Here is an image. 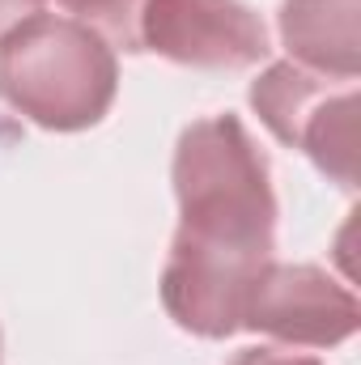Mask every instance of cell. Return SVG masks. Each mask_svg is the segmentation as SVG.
Listing matches in <instances>:
<instances>
[{"mask_svg":"<svg viewBox=\"0 0 361 365\" xmlns=\"http://www.w3.org/2000/svg\"><path fill=\"white\" fill-rule=\"evenodd\" d=\"M251 106L280 145L302 149L345 191L357 187V81L319 77L280 60L251 81Z\"/></svg>","mask_w":361,"mask_h":365,"instance_id":"cell-3","label":"cell"},{"mask_svg":"<svg viewBox=\"0 0 361 365\" xmlns=\"http://www.w3.org/2000/svg\"><path fill=\"white\" fill-rule=\"evenodd\" d=\"M0 349H4V340H0Z\"/></svg>","mask_w":361,"mask_h":365,"instance_id":"cell-10","label":"cell"},{"mask_svg":"<svg viewBox=\"0 0 361 365\" xmlns=\"http://www.w3.org/2000/svg\"><path fill=\"white\" fill-rule=\"evenodd\" d=\"M115 90V47L77 17L34 13L0 38V98L47 132L102 123Z\"/></svg>","mask_w":361,"mask_h":365,"instance_id":"cell-2","label":"cell"},{"mask_svg":"<svg viewBox=\"0 0 361 365\" xmlns=\"http://www.w3.org/2000/svg\"><path fill=\"white\" fill-rule=\"evenodd\" d=\"M136 38L141 51L204 73H238L272 51L264 17L243 0H145Z\"/></svg>","mask_w":361,"mask_h":365,"instance_id":"cell-4","label":"cell"},{"mask_svg":"<svg viewBox=\"0 0 361 365\" xmlns=\"http://www.w3.org/2000/svg\"><path fill=\"white\" fill-rule=\"evenodd\" d=\"M179 234L162 268V306L183 331L225 340L243 331L251 284L276 251L268 162L238 115L183 128L175 149Z\"/></svg>","mask_w":361,"mask_h":365,"instance_id":"cell-1","label":"cell"},{"mask_svg":"<svg viewBox=\"0 0 361 365\" xmlns=\"http://www.w3.org/2000/svg\"><path fill=\"white\" fill-rule=\"evenodd\" d=\"M361 323L353 289L319 264H280L272 259L251 284L243 327L260 331L289 349H336Z\"/></svg>","mask_w":361,"mask_h":365,"instance_id":"cell-5","label":"cell"},{"mask_svg":"<svg viewBox=\"0 0 361 365\" xmlns=\"http://www.w3.org/2000/svg\"><path fill=\"white\" fill-rule=\"evenodd\" d=\"M361 0H280L276 30L293 64L357 81L361 77Z\"/></svg>","mask_w":361,"mask_h":365,"instance_id":"cell-6","label":"cell"},{"mask_svg":"<svg viewBox=\"0 0 361 365\" xmlns=\"http://www.w3.org/2000/svg\"><path fill=\"white\" fill-rule=\"evenodd\" d=\"M43 4H47V0H0V38H4L13 26H21L26 17L43 13Z\"/></svg>","mask_w":361,"mask_h":365,"instance_id":"cell-9","label":"cell"},{"mask_svg":"<svg viewBox=\"0 0 361 365\" xmlns=\"http://www.w3.org/2000/svg\"><path fill=\"white\" fill-rule=\"evenodd\" d=\"M234 365H323L319 357H306V353H289V349H272V344H260V349H243Z\"/></svg>","mask_w":361,"mask_h":365,"instance_id":"cell-8","label":"cell"},{"mask_svg":"<svg viewBox=\"0 0 361 365\" xmlns=\"http://www.w3.org/2000/svg\"><path fill=\"white\" fill-rule=\"evenodd\" d=\"M68 17L86 21L90 30H98L111 47H123V51H141V38H136V21H141V9L145 0H56Z\"/></svg>","mask_w":361,"mask_h":365,"instance_id":"cell-7","label":"cell"}]
</instances>
